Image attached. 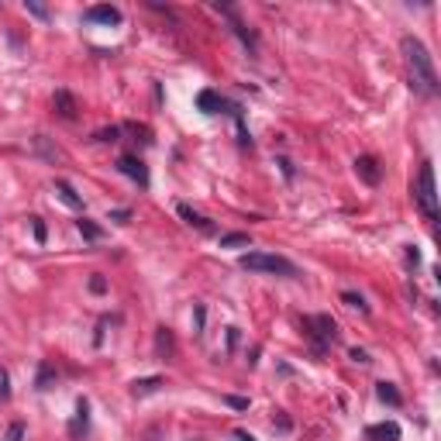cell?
Instances as JSON below:
<instances>
[{"mask_svg":"<svg viewBox=\"0 0 441 441\" xmlns=\"http://www.w3.org/2000/svg\"><path fill=\"white\" fill-rule=\"evenodd\" d=\"M403 59H407V73H410V87L417 90L421 97H435L438 93V73H435V59L428 52V45L414 35H407L400 42Z\"/></svg>","mask_w":441,"mask_h":441,"instance_id":"obj_1","label":"cell"},{"mask_svg":"<svg viewBox=\"0 0 441 441\" xmlns=\"http://www.w3.org/2000/svg\"><path fill=\"white\" fill-rule=\"evenodd\" d=\"M414 197H417V207L424 210V217L428 221H438V190H435V169H431V163L421 166Z\"/></svg>","mask_w":441,"mask_h":441,"instance_id":"obj_2","label":"cell"},{"mask_svg":"<svg viewBox=\"0 0 441 441\" xmlns=\"http://www.w3.org/2000/svg\"><path fill=\"white\" fill-rule=\"evenodd\" d=\"M242 269H249V272H276V276H293L297 272L290 259L269 256V252H249V256H242Z\"/></svg>","mask_w":441,"mask_h":441,"instance_id":"obj_3","label":"cell"},{"mask_svg":"<svg viewBox=\"0 0 441 441\" xmlns=\"http://www.w3.org/2000/svg\"><path fill=\"white\" fill-rule=\"evenodd\" d=\"M117 169H121L128 179H135L138 186H149V169H145L135 156H121V159H117Z\"/></svg>","mask_w":441,"mask_h":441,"instance_id":"obj_4","label":"cell"},{"mask_svg":"<svg viewBox=\"0 0 441 441\" xmlns=\"http://www.w3.org/2000/svg\"><path fill=\"white\" fill-rule=\"evenodd\" d=\"M87 17L90 21H97V24H121V10L110 7V3H97V7H90Z\"/></svg>","mask_w":441,"mask_h":441,"instance_id":"obj_5","label":"cell"},{"mask_svg":"<svg viewBox=\"0 0 441 441\" xmlns=\"http://www.w3.org/2000/svg\"><path fill=\"white\" fill-rule=\"evenodd\" d=\"M365 438L369 441H400V428H397L393 421H386V424H372V428H365Z\"/></svg>","mask_w":441,"mask_h":441,"instance_id":"obj_6","label":"cell"},{"mask_svg":"<svg viewBox=\"0 0 441 441\" xmlns=\"http://www.w3.org/2000/svg\"><path fill=\"white\" fill-rule=\"evenodd\" d=\"M355 169H358V176L365 179L369 186H376V183H379V166H376V159H372V156H358V159H355Z\"/></svg>","mask_w":441,"mask_h":441,"instance_id":"obj_7","label":"cell"},{"mask_svg":"<svg viewBox=\"0 0 441 441\" xmlns=\"http://www.w3.org/2000/svg\"><path fill=\"white\" fill-rule=\"evenodd\" d=\"M56 193H59V200H63L66 207H73V210H83V197H80V193H76V190H73L66 179H59V183H56Z\"/></svg>","mask_w":441,"mask_h":441,"instance_id":"obj_8","label":"cell"},{"mask_svg":"<svg viewBox=\"0 0 441 441\" xmlns=\"http://www.w3.org/2000/svg\"><path fill=\"white\" fill-rule=\"evenodd\" d=\"M56 110H59V117L73 121V117H76V100H73V93H66V90H56Z\"/></svg>","mask_w":441,"mask_h":441,"instance_id":"obj_9","label":"cell"},{"mask_svg":"<svg viewBox=\"0 0 441 441\" xmlns=\"http://www.w3.org/2000/svg\"><path fill=\"white\" fill-rule=\"evenodd\" d=\"M221 103H224V100H221L214 90H200V93H197V107H200L203 114H217Z\"/></svg>","mask_w":441,"mask_h":441,"instance_id":"obj_10","label":"cell"},{"mask_svg":"<svg viewBox=\"0 0 441 441\" xmlns=\"http://www.w3.org/2000/svg\"><path fill=\"white\" fill-rule=\"evenodd\" d=\"M176 210H179V217H183L186 224H193V228H200V231H210V224H207V217H203V214H197V210H193L190 203H179Z\"/></svg>","mask_w":441,"mask_h":441,"instance_id":"obj_11","label":"cell"},{"mask_svg":"<svg viewBox=\"0 0 441 441\" xmlns=\"http://www.w3.org/2000/svg\"><path fill=\"white\" fill-rule=\"evenodd\" d=\"M376 393H379V400H383V403L400 407V393H397V386H393V383H379V386H376Z\"/></svg>","mask_w":441,"mask_h":441,"instance_id":"obj_12","label":"cell"},{"mask_svg":"<svg viewBox=\"0 0 441 441\" xmlns=\"http://www.w3.org/2000/svg\"><path fill=\"white\" fill-rule=\"evenodd\" d=\"M156 349H159V355H173V335H169V328H159Z\"/></svg>","mask_w":441,"mask_h":441,"instance_id":"obj_13","label":"cell"},{"mask_svg":"<svg viewBox=\"0 0 441 441\" xmlns=\"http://www.w3.org/2000/svg\"><path fill=\"white\" fill-rule=\"evenodd\" d=\"M159 383H163V379H156V376H152V379H138V383L131 386V393H135V397H145V393L159 390Z\"/></svg>","mask_w":441,"mask_h":441,"instance_id":"obj_14","label":"cell"},{"mask_svg":"<svg viewBox=\"0 0 441 441\" xmlns=\"http://www.w3.org/2000/svg\"><path fill=\"white\" fill-rule=\"evenodd\" d=\"M80 235H83V238H90V242H97V238H103V228H97L93 221H87V217H83V221H80Z\"/></svg>","mask_w":441,"mask_h":441,"instance_id":"obj_15","label":"cell"},{"mask_svg":"<svg viewBox=\"0 0 441 441\" xmlns=\"http://www.w3.org/2000/svg\"><path fill=\"white\" fill-rule=\"evenodd\" d=\"M235 245H249V235H224L221 249H235Z\"/></svg>","mask_w":441,"mask_h":441,"instance_id":"obj_16","label":"cell"},{"mask_svg":"<svg viewBox=\"0 0 441 441\" xmlns=\"http://www.w3.org/2000/svg\"><path fill=\"white\" fill-rule=\"evenodd\" d=\"M21 438H24V424H17V421H14V424L7 428V435H3V441H21Z\"/></svg>","mask_w":441,"mask_h":441,"instance_id":"obj_17","label":"cell"},{"mask_svg":"<svg viewBox=\"0 0 441 441\" xmlns=\"http://www.w3.org/2000/svg\"><path fill=\"white\" fill-rule=\"evenodd\" d=\"M342 300H345L349 307H358V310H369V307H365V300H362L358 293H342Z\"/></svg>","mask_w":441,"mask_h":441,"instance_id":"obj_18","label":"cell"},{"mask_svg":"<svg viewBox=\"0 0 441 441\" xmlns=\"http://www.w3.org/2000/svg\"><path fill=\"white\" fill-rule=\"evenodd\" d=\"M10 397V379H7V369H0V400Z\"/></svg>","mask_w":441,"mask_h":441,"instance_id":"obj_19","label":"cell"},{"mask_svg":"<svg viewBox=\"0 0 441 441\" xmlns=\"http://www.w3.org/2000/svg\"><path fill=\"white\" fill-rule=\"evenodd\" d=\"M131 217V210H110V221H117V224H124Z\"/></svg>","mask_w":441,"mask_h":441,"instance_id":"obj_20","label":"cell"},{"mask_svg":"<svg viewBox=\"0 0 441 441\" xmlns=\"http://www.w3.org/2000/svg\"><path fill=\"white\" fill-rule=\"evenodd\" d=\"M90 290H93V293H103V290H107V283H103L100 276H93V279H90Z\"/></svg>","mask_w":441,"mask_h":441,"instance_id":"obj_21","label":"cell"},{"mask_svg":"<svg viewBox=\"0 0 441 441\" xmlns=\"http://www.w3.org/2000/svg\"><path fill=\"white\" fill-rule=\"evenodd\" d=\"M97 138H100V142H117V128H110V131H100Z\"/></svg>","mask_w":441,"mask_h":441,"instance_id":"obj_22","label":"cell"},{"mask_svg":"<svg viewBox=\"0 0 441 441\" xmlns=\"http://www.w3.org/2000/svg\"><path fill=\"white\" fill-rule=\"evenodd\" d=\"M352 362H358V365H365V362H369V355L362 352V349H352Z\"/></svg>","mask_w":441,"mask_h":441,"instance_id":"obj_23","label":"cell"},{"mask_svg":"<svg viewBox=\"0 0 441 441\" xmlns=\"http://www.w3.org/2000/svg\"><path fill=\"white\" fill-rule=\"evenodd\" d=\"M35 238H38V242H45V224H42L38 217H35Z\"/></svg>","mask_w":441,"mask_h":441,"instance_id":"obj_24","label":"cell"},{"mask_svg":"<svg viewBox=\"0 0 441 441\" xmlns=\"http://www.w3.org/2000/svg\"><path fill=\"white\" fill-rule=\"evenodd\" d=\"M228 403H231V407H238V410H245V407H249V400H242V397H228Z\"/></svg>","mask_w":441,"mask_h":441,"instance_id":"obj_25","label":"cell"},{"mask_svg":"<svg viewBox=\"0 0 441 441\" xmlns=\"http://www.w3.org/2000/svg\"><path fill=\"white\" fill-rule=\"evenodd\" d=\"M28 10H31V14H38V17H49V10H45V7H38V3H28Z\"/></svg>","mask_w":441,"mask_h":441,"instance_id":"obj_26","label":"cell"},{"mask_svg":"<svg viewBox=\"0 0 441 441\" xmlns=\"http://www.w3.org/2000/svg\"><path fill=\"white\" fill-rule=\"evenodd\" d=\"M235 438H238V441H256L252 435H245V431H235Z\"/></svg>","mask_w":441,"mask_h":441,"instance_id":"obj_27","label":"cell"}]
</instances>
